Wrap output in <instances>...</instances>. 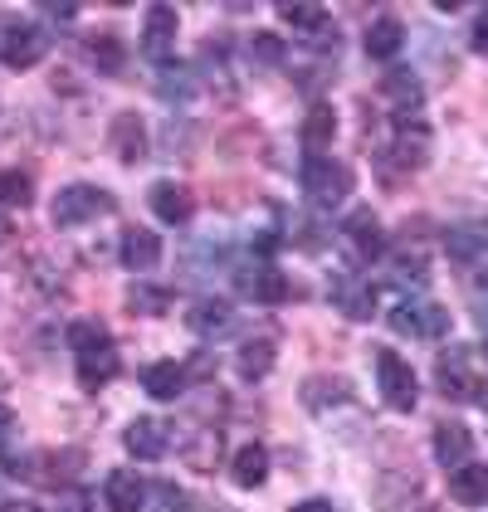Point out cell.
<instances>
[{
  "label": "cell",
  "instance_id": "18",
  "mask_svg": "<svg viewBox=\"0 0 488 512\" xmlns=\"http://www.w3.org/2000/svg\"><path fill=\"white\" fill-rule=\"evenodd\" d=\"M469 454H474V434L464 430L459 420H445V425L435 430V459L454 473V469H464V464H469Z\"/></svg>",
  "mask_w": 488,
  "mask_h": 512
},
{
  "label": "cell",
  "instance_id": "10",
  "mask_svg": "<svg viewBox=\"0 0 488 512\" xmlns=\"http://www.w3.org/2000/svg\"><path fill=\"white\" fill-rule=\"evenodd\" d=\"M435 376H440L435 386H440V395H445V400H469V395H484L479 386H474L479 376L469 371V352H464V347H449V352H440V361H435Z\"/></svg>",
  "mask_w": 488,
  "mask_h": 512
},
{
  "label": "cell",
  "instance_id": "4",
  "mask_svg": "<svg viewBox=\"0 0 488 512\" xmlns=\"http://www.w3.org/2000/svg\"><path fill=\"white\" fill-rule=\"evenodd\" d=\"M376 376H381V400H386L391 410L410 415V410L420 405V386H415V371H410V361H406L401 352H381V356H376Z\"/></svg>",
  "mask_w": 488,
  "mask_h": 512
},
{
  "label": "cell",
  "instance_id": "20",
  "mask_svg": "<svg viewBox=\"0 0 488 512\" xmlns=\"http://www.w3.org/2000/svg\"><path fill=\"white\" fill-rule=\"evenodd\" d=\"M157 264H162V239L152 235V230H127V235H122V269L147 274V269H157Z\"/></svg>",
  "mask_w": 488,
  "mask_h": 512
},
{
  "label": "cell",
  "instance_id": "13",
  "mask_svg": "<svg viewBox=\"0 0 488 512\" xmlns=\"http://www.w3.org/2000/svg\"><path fill=\"white\" fill-rule=\"evenodd\" d=\"M108 142H113V152H118L122 166H137V161L147 157V127L137 113H118L113 127H108Z\"/></svg>",
  "mask_w": 488,
  "mask_h": 512
},
{
  "label": "cell",
  "instance_id": "15",
  "mask_svg": "<svg viewBox=\"0 0 488 512\" xmlns=\"http://www.w3.org/2000/svg\"><path fill=\"white\" fill-rule=\"evenodd\" d=\"M152 215H157L162 225H191L196 200H191L186 186H176V181H157V186H152Z\"/></svg>",
  "mask_w": 488,
  "mask_h": 512
},
{
  "label": "cell",
  "instance_id": "45",
  "mask_svg": "<svg viewBox=\"0 0 488 512\" xmlns=\"http://www.w3.org/2000/svg\"><path fill=\"white\" fill-rule=\"evenodd\" d=\"M425 512H435V508H425Z\"/></svg>",
  "mask_w": 488,
  "mask_h": 512
},
{
  "label": "cell",
  "instance_id": "3",
  "mask_svg": "<svg viewBox=\"0 0 488 512\" xmlns=\"http://www.w3.org/2000/svg\"><path fill=\"white\" fill-rule=\"evenodd\" d=\"M44 49H49V30H40L35 20H0V64L30 69L44 59Z\"/></svg>",
  "mask_w": 488,
  "mask_h": 512
},
{
  "label": "cell",
  "instance_id": "39",
  "mask_svg": "<svg viewBox=\"0 0 488 512\" xmlns=\"http://www.w3.org/2000/svg\"><path fill=\"white\" fill-rule=\"evenodd\" d=\"M288 512H337V508H332L327 498H303V503H293Z\"/></svg>",
  "mask_w": 488,
  "mask_h": 512
},
{
  "label": "cell",
  "instance_id": "34",
  "mask_svg": "<svg viewBox=\"0 0 488 512\" xmlns=\"http://www.w3.org/2000/svg\"><path fill=\"white\" fill-rule=\"evenodd\" d=\"M249 54H254V59H259V64H269V69H279V64H284V40H279V35H254V44H249Z\"/></svg>",
  "mask_w": 488,
  "mask_h": 512
},
{
  "label": "cell",
  "instance_id": "5",
  "mask_svg": "<svg viewBox=\"0 0 488 512\" xmlns=\"http://www.w3.org/2000/svg\"><path fill=\"white\" fill-rule=\"evenodd\" d=\"M391 332L396 337H425V342H435V337L449 332V313L440 303H430V298H406L391 313Z\"/></svg>",
  "mask_w": 488,
  "mask_h": 512
},
{
  "label": "cell",
  "instance_id": "27",
  "mask_svg": "<svg viewBox=\"0 0 488 512\" xmlns=\"http://www.w3.org/2000/svg\"><path fill=\"white\" fill-rule=\"evenodd\" d=\"M230 478H235L240 488H259V483L269 478V454H264V444H244L240 454H235V464H230Z\"/></svg>",
  "mask_w": 488,
  "mask_h": 512
},
{
  "label": "cell",
  "instance_id": "12",
  "mask_svg": "<svg viewBox=\"0 0 488 512\" xmlns=\"http://www.w3.org/2000/svg\"><path fill=\"white\" fill-rule=\"evenodd\" d=\"M122 444H127V454H132V459H162L166 444H171V430H166L162 420L142 415V420H132V425H127Z\"/></svg>",
  "mask_w": 488,
  "mask_h": 512
},
{
  "label": "cell",
  "instance_id": "37",
  "mask_svg": "<svg viewBox=\"0 0 488 512\" xmlns=\"http://www.w3.org/2000/svg\"><path fill=\"white\" fill-rule=\"evenodd\" d=\"M152 493L162 498V503H157V508H152V512H186V493H181L176 483H157Z\"/></svg>",
  "mask_w": 488,
  "mask_h": 512
},
{
  "label": "cell",
  "instance_id": "36",
  "mask_svg": "<svg viewBox=\"0 0 488 512\" xmlns=\"http://www.w3.org/2000/svg\"><path fill=\"white\" fill-rule=\"evenodd\" d=\"M469 303H474V322L488 332V269L474 274V283H469Z\"/></svg>",
  "mask_w": 488,
  "mask_h": 512
},
{
  "label": "cell",
  "instance_id": "29",
  "mask_svg": "<svg viewBox=\"0 0 488 512\" xmlns=\"http://www.w3.org/2000/svg\"><path fill=\"white\" fill-rule=\"evenodd\" d=\"M166 308H171V288H157V283H132V288H127V313L162 317Z\"/></svg>",
  "mask_w": 488,
  "mask_h": 512
},
{
  "label": "cell",
  "instance_id": "28",
  "mask_svg": "<svg viewBox=\"0 0 488 512\" xmlns=\"http://www.w3.org/2000/svg\"><path fill=\"white\" fill-rule=\"evenodd\" d=\"M386 98H396V113H420V103H425V88L415 74L406 69H391L386 74Z\"/></svg>",
  "mask_w": 488,
  "mask_h": 512
},
{
  "label": "cell",
  "instance_id": "9",
  "mask_svg": "<svg viewBox=\"0 0 488 512\" xmlns=\"http://www.w3.org/2000/svg\"><path fill=\"white\" fill-rule=\"evenodd\" d=\"M386 157H396L401 166H420V161L430 157V127L420 122V113H396Z\"/></svg>",
  "mask_w": 488,
  "mask_h": 512
},
{
  "label": "cell",
  "instance_id": "31",
  "mask_svg": "<svg viewBox=\"0 0 488 512\" xmlns=\"http://www.w3.org/2000/svg\"><path fill=\"white\" fill-rule=\"evenodd\" d=\"M279 15H284V25H293L298 35H327V30H332L323 5H279Z\"/></svg>",
  "mask_w": 488,
  "mask_h": 512
},
{
  "label": "cell",
  "instance_id": "21",
  "mask_svg": "<svg viewBox=\"0 0 488 512\" xmlns=\"http://www.w3.org/2000/svg\"><path fill=\"white\" fill-rule=\"evenodd\" d=\"M142 391L152 395V400H176V395L186 391V361H152L142 371Z\"/></svg>",
  "mask_w": 488,
  "mask_h": 512
},
{
  "label": "cell",
  "instance_id": "35",
  "mask_svg": "<svg viewBox=\"0 0 488 512\" xmlns=\"http://www.w3.org/2000/svg\"><path fill=\"white\" fill-rule=\"evenodd\" d=\"M186 454H191V464H196V469H210V464H215V454H220V430H205Z\"/></svg>",
  "mask_w": 488,
  "mask_h": 512
},
{
  "label": "cell",
  "instance_id": "1",
  "mask_svg": "<svg viewBox=\"0 0 488 512\" xmlns=\"http://www.w3.org/2000/svg\"><path fill=\"white\" fill-rule=\"evenodd\" d=\"M108 210H113V196H108V191H98V186H88V181H74V186H64V191L54 196L49 220H54L59 230H79V225L108 215Z\"/></svg>",
  "mask_w": 488,
  "mask_h": 512
},
{
  "label": "cell",
  "instance_id": "33",
  "mask_svg": "<svg viewBox=\"0 0 488 512\" xmlns=\"http://www.w3.org/2000/svg\"><path fill=\"white\" fill-rule=\"evenodd\" d=\"M103 342H108L103 322H93V317H79V322H69V347H74V352H88V347H103Z\"/></svg>",
  "mask_w": 488,
  "mask_h": 512
},
{
  "label": "cell",
  "instance_id": "32",
  "mask_svg": "<svg viewBox=\"0 0 488 512\" xmlns=\"http://www.w3.org/2000/svg\"><path fill=\"white\" fill-rule=\"evenodd\" d=\"M30 200H35V186H30V176H25V171H0V205L25 210Z\"/></svg>",
  "mask_w": 488,
  "mask_h": 512
},
{
  "label": "cell",
  "instance_id": "22",
  "mask_svg": "<svg viewBox=\"0 0 488 512\" xmlns=\"http://www.w3.org/2000/svg\"><path fill=\"white\" fill-rule=\"evenodd\" d=\"M401 44H406V25L401 20H391V15L371 20V30H366V54L371 59H396Z\"/></svg>",
  "mask_w": 488,
  "mask_h": 512
},
{
  "label": "cell",
  "instance_id": "6",
  "mask_svg": "<svg viewBox=\"0 0 488 512\" xmlns=\"http://www.w3.org/2000/svg\"><path fill=\"white\" fill-rule=\"evenodd\" d=\"M235 288H240L249 303H264V308H279L288 298V278L279 264H269V259H254V264H244L235 269Z\"/></svg>",
  "mask_w": 488,
  "mask_h": 512
},
{
  "label": "cell",
  "instance_id": "41",
  "mask_svg": "<svg viewBox=\"0 0 488 512\" xmlns=\"http://www.w3.org/2000/svg\"><path fill=\"white\" fill-rule=\"evenodd\" d=\"M474 49H479V54H488V10L479 15V25H474Z\"/></svg>",
  "mask_w": 488,
  "mask_h": 512
},
{
  "label": "cell",
  "instance_id": "26",
  "mask_svg": "<svg viewBox=\"0 0 488 512\" xmlns=\"http://www.w3.org/2000/svg\"><path fill=\"white\" fill-rule=\"evenodd\" d=\"M332 137H337L332 108H327V103L308 108V118H303V147H308V157H323V147H332Z\"/></svg>",
  "mask_w": 488,
  "mask_h": 512
},
{
  "label": "cell",
  "instance_id": "8",
  "mask_svg": "<svg viewBox=\"0 0 488 512\" xmlns=\"http://www.w3.org/2000/svg\"><path fill=\"white\" fill-rule=\"evenodd\" d=\"M176 30H181V20H176L171 5H147V20H142V54H147L152 64H171V54H176Z\"/></svg>",
  "mask_w": 488,
  "mask_h": 512
},
{
  "label": "cell",
  "instance_id": "23",
  "mask_svg": "<svg viewBox=\"0 0 488 512\" xmlns=\"http://www.w3.org/2000/svg\"><path fill=\"white\" fill-rule=\"evenodd\" d=\"M274 356L279 347L269 342V337H254V342H244L240 356H235V371H240L244 381H264L269 371H274Z\"/></svg>",
  "mask_w": 488,
  "mask_h": 512
},
{
  "label": "cell",
  "instance_id": "38",
  "mask_svg": "<svg viewBox=\"0 0 488 512\" xmlns=\"http://www.w3.org/2000/svg\"><path fill=\"white\" fill-rule=\"evenodd\" d=\"M93 59L103 64V74H118L122 69V49L113 40H103V44H93Z\"/></svg>",
  "mask_w": 488,
  "mask_h": 512
},
{
  "label": "cell",
  "instance_id": "42",
  "mask_svg": "<svg viewBox=\"0 0 488 512\" xmlns=\"http://www.w3.org/2000/svg\"><path fill=\"white\" fill-rule=\"evenodd\" d=\"M69 512H88V503H83V493H69Z\"/></svg>",
  "mask_w": 488,
  "mask_h": 512
},
{
  "label": "cell",
  "instance_id": "7",
  "mask_svg": "<svg viewBox=\"0 0 488 512\" xmlns=\"http://www.w3.org/2000/svg\"><path fill=\"white\" fill-rule=\"evenodd\" d=\"M342 249L352 264H376L381 249H386V235H381V220L371 210H352V220L342 225Z\"/></svg>",
  "mask_w": 488,
  "mask_h": 512
},
{
  "label": "cell",
  "instance_id": "2",
  "mask_svg": "<svg viewBox=\"0 0 488 512\" xmlns=\"http://www.w3.org/2000/svg\"><path fill=\"white\" fill-rule=\"evenodd\" d=\"M298 181H303L308 200L323 205V210L342 205L347 191H352V171H347L342 161H332V157H308L303 161V171H298Z\"/></svg>",
  "mask_w": 488,
  "mask_h": 512
},
{
  "label": "cell",
  "instance_id": "17",
  "mask_svg": "<svg viewBox=\"0 0 488 512\" xmlns=\"http://www.w3.org/2000/svg\"><path fill=\"white\" fill-rule=\"evenodd\" d=\"M79 356V381L83 391H98V386H108L113 376H118V347L113 342H103V347H88V352H74Z\"/></svg>",
  "mask_w": 488,
  "mask_h": 512
},
{
  "label": "cell",
  "instance_id": "14",
  "mask_svg": "<svg viewBox=\"0 0 488 512\" xmlns=\"http://www.w3.org/2000/svg\"><path fill=\"white\" fill-rule=\"evenodd\" d=\"M103 498H108V512H147V483L132 469H113L103 483Z\"/></svg>",
  "mask_w": 488,
  "mask_h": 512
},
{
  "label": "cell",
  "instance_id": "16",
  "mask_svg": "<svg viewBox=\"0 0 488 512\" xmlns=\"http://www.w3.org/2000/svg\"><path fill=\"white\" fill-rule=\"evenodd\" d=\"M445 249H449V259H464V264L484 259L488 254V220H459V225H449Z\"/></svg>",
  "mask_w": 488,
  "mask_h": 512
},
{
  "label": "cell",
  "instance_id": "44",
  "mask_svg": "<svg viewBox=\"0 0 488 512\" xmlns=\"http://www.w3.org/2000/svg\"><path fill=\"white\" fill-rule=\"evenodd\" d=\"M5 512H35V508H30V503H10Z\"/></svg>",
  "mask_w": 488,
  "mask_h": 512
},
{
  "label": "cell",
  "instance_id": "43",
  "mask_svg": "<svg viewBox=\"0 0 488 512\" xmlns=\"http://www.w3.org/2000/svg\"><path fill=\"white\" fill-rule=\"evenodd\" d=\"M5 239H10V220L0 215V244H5Z\"/></svg>",
  "mask_w": 488,
  "mask_h": 512
},
{
  "label": "cell",
  "instance_id": "24",
  "mask_svg": "<svg viewBox=\"0 0 488 512\" xmlns=\"http://www.w3.org/2000/svg\"><path fill=\"white\" fill-rule=\"evenodd\" d=\"M352 400V386L342 381V376H313L308 386H303V405L313 410V415H323L327 405H347Z\"/></svg>",
  "mask_w": 488,
  "mask_h": 512
},
{
  "label": "cell",
  "instance_id": "11",
  "mask_svg": "<svg viewBox=\"0 0 488 512\" xmlns=\"http://www.w3.org/2000/svg\"><path fill=\"white\" fill-rule=\"evenodd\" d=\"M235 308L230 303H220V298H201V303H191V313H186V327L201 337V342H215V337H230L235 332Z\"/></svg>",
  "mask_w": 488,
  "mask_h": 512
},
{
  "label": "cell",
  "instance_id": "40",
  "mask_svg": "<svg viewBox=\"0 0 488 512\" xmlns=\"http://www.w3.org/2000/svg\"><path fill=\"white\" fill-rule=\"evenodd\" d=\"M10 434H15V410H10V405L0 400V444H5Z\"/></svg>",
  "mask_w": 488,
  "mask_h": 512
},
{
  "label": "cell",
  "instance_id": "30",
  "mask_svg": "<svg viewBox=\"0 0 488 512\" xmlns=\"http://www.w3.org/2000/svg\"><path fill=\"white\" fill-rule=\"evenodd\" d=\"M337 303H342V313L352 322H366L376 313V288L371 283H337Z\"/></svg>",
  "mask_w": 488,
  "mask_h": 512
},
{
  "label": "cell",
  "instance_id": "25",
  "mask_svg": "<svg viewBox=\"0 0 488 512\" xmlns=\"http://www.w3.org/2000/svg\"><path fill=\"white\" fill-rule=\"evenodd\" d=\"M157 93H162L166 103H191L196 98V74L186 69V64H157Z\"/></svg>",
  "mask_w": 488,
  "mask_h": 512
},
{
  "label": "cell",
  "instance_id": "19",
  "mask_svg": "<svg viewBox=\"0 0 488 512\" xmlns=\"http://www.w3.org/2000/svg\"><path fill=\"white\" fill-rule=\"evenodd\" d=\"M449 498L464 503V508H484L488 503V464H464V469L449 473Z\"/></svg>",
  "mask_w": 488,
  "mask_h": 512
}]
</instances>
